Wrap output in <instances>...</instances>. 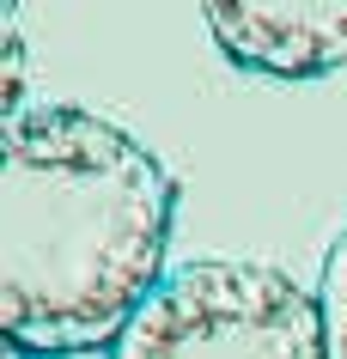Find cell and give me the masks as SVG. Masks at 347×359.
<instances>
[{"label": "cell", "instance_id": "obj_5", "mask_svg": "<svg viewBox=\"0 0 347 359\" xmlns=\"http://www.w3.org/2000/svg\"><path fill=\"white\" fill-rule=\"evenodd\" d=\"M25 37L13 19H0V128H13V122H25Z\"/></svg>", "mask_w": 347, "mask_h": 359}, {"label": "cell", "instance_id": "obj_3", "mask_svg": "<svg viewBox=\"0 0 347 359\" xmlns=\"http://www.w3.org/2000/svg\"><path fill=\"white\" fill-rule=\"evenodd\" d=\"M207 31L250 74L323 79L347 67V0H213Z\"/></svg>", "mask_w": 347, "mask_h": 359}, {"label": "cell", "instance_id": "obj_2", "mask_svg": "<svg viewBox=\"0 0 347 359\" xmlns=\"http://www.w3.org/2000/svg\"><path fill=\"white\" fill-rule=\"evenodd\" d=\"M116 359H329L317 292L256 256H195L165 274Z\"/></svg>", "mask_w": 347, "mask_h": 359}, {"label": "cell", "instance_id": "obj_4", "mask_svg": "<svg viewBox=\"0 0 347 359\" xmlns=\"http://www.w3.org/2000/svg\"><path fill=\"white\" fill-rule=\"evenodd\" d=\"M317 317H323V353L347 359V226L335 231L323 274H317Z\"/></svg>", "mask_w": 347, "mask_h": 359}, {"label": "cell", "instance_id": "obj_6", "mask_svg": "<svg viewBox=\"0 0 347 359\" xmlns=\"http://www.w3.org/2000/svg\"><path fill=\"white\" fill-rule=\"evenodd\" d=\"M13 353H19V347H13ZM19 359H116L110 347H92V353H19Z\"/></svg>", "mask_w": 347, "mask_h": 359}, {"label": "cell", "instance_id": "obj_1", "mask_svg": "<svg viewBox=\"0 0 347 359\" xmlns=\"http://www.w3.org/2000/svg\"><path fill=\"white\" fill-rule=\"evenodd\" d=\"M0 329L19 353H92L165 286L177 177L116 122L43 104L0 128Z\"/></svg>", "mask_w": 347, "mask_h": 359}]
</instances>
